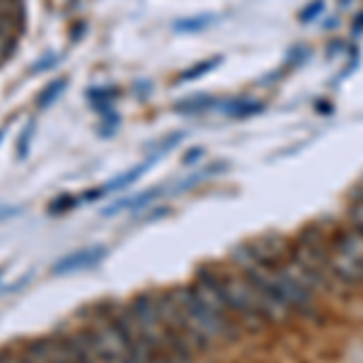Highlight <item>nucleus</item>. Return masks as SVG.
<instances>
[{
  "label": "nucleus",
  "instance_id": "3",
  "mask_svg": "<svg viewBox=\"0 0 363 363\" xmlns=\"http://www.w3.org/2000/svg\"><path fill=\"white\" fill-rule=\"evenodd\" d=\"M220 286H223V296L233 318L252 322V325H264L267 322L264 303H262L259 291L255 289V284L245 274L220 272Z\"/></svg>",
  "mask_w": 363,
  "mask_h": 363
},
{
  "label": "nucleus",
  "instance_id": "12",
  "mask_svg": "<svg viewBox=\"0 0 363 363\" xmlns=\"http://www.w3.org/2000/svg\"><path fill=\"white\" fill-rule=\"evenodd\" d=\"M58 61H61V54H46V56L42 58V61L34 63L32 73H44V70H49L51 66H56Z\"/></svg>",
  "mask_w": 363,
  "mask_h": 363
},
{
  "label": "nucleus",
  "instance_id": "13",
  "mask_svg": "<svg viewBox=\"0 0 363 363\" xmlns=\"http://www.w3.org/2000/svg\"><path fill=\"white\" fill-rule=\"evenodd\" d=\"M322 5H325V3H322V0H315V3L310 5L308 13H303V15H301V20H303V22H310V20H313V17H318V15L322 13Z\"/></svg>",
  "mask_w": 363,
  "mask_h": 363
},
{
  "label": "nucleus",
  "instance_id": "4",
  "mask_svg": "<svg viewBox=\"0 0 363 363\" xmlns=\"http://www.w3.org/2000/svg\"><path fill=\"white\" fill-rule=\"evenodd\" d=\"M104 257H107V247H102V245L78 250V252H73V255L61 257V259L51 267V274H54V277H66V274L83 272V269H90V267L99 264Z\"/></svg>",
  "mask_w": 363,
  "mask_h": 363
},
{
  "label": "nucleus",
  "instance_id": "14",
  "mask_svg": "<svg viewBox=\"0 0 363 363\" xmlns=\"http://www.w3.org/2000/svg\"><path fill=\"white\" fill-rule=\"evenodd\" d=\"M20 213H22V208H17V206H0V223L8 218H15V216H20Z\"/></svg>",
  "mask_w": 363,
  "mask_h": 363
},
{
  "label": "nucleus",
  "instance_id": "5",
  "mask_svg": "<svg viewBox=\"0 0 363 363\" xmlns=\"http://www.w3.org/2000/svg\"><path fill=\"white\" fill-rule=\"evenodd\" d=\"M155 160H157V155H150L148 160H143L140 165H136L133 169H128V172H124V174H119V177H114L109 184H104L102 189H104V194H109V191H119V189H124V186H128V184H133L140 174L145 172V169H150L155 165Z\"/></svg>",
  "mask_w": 363,
  "mask_h": 363
},
{
  "label": "nucleus",
  "instance_id": "8",
  "mask_svg": "<svg viewBox=\"0 0 363 363\" xmlns=\"http://www.w3.org/2000/svg\"><path fill=\"white\" fill-rule=\"evenodd\" d=\"M216 63H220V56L211 58V61L199 63V66H196V68H191V70H184V73L179 75V83H184V80H196V78H201L203 73H208V70H213V68H216Z\"/></svg>",
  "mask_w": 363,
  "mask_h": 363
},
{
  "label": "nucleus",
  "instance_id": "1",
  "mask_svg": "<svg viewBox=\"0 0 363 363\" xmlns=\"http://www.w3.org/2000/svg\"><path fill=\"white\" fill-rule=\"evenodd\" d=\"M174 301H177L182 322H184L186 337H189L194 351L213 347L216 342H223L228 337L238 335L235 320L225 318V315L216 313L213 308H208L201 298L196 296L194 286H179L172 291Z\"/></svg>",
  "mask_w": 363,
  "mask_h": 363
},
{
  "label": "nucleus",
  "instance_id": "16",
  "mask_svg": "<svg viewBox=\"0 0 363 363\" xmlns=\"http://www.w3.org/2000/svg\"><path fill=\"white\" fill-rule=\"evenodd\" d=\"M0 277H3V272H0Z\"/></svg>",
  "mask_w": 363,
  "mask_h": 363
},
{
  "label": "nucleus",
  "instance_id": "15",
  "mask_svg": "<svg viewBox=\"0 0 363 363\" xmlns=\"http://www.w3.org/2000/svg\"><path fill=\"white\" fill-rule=\"evenodd\" d=\"M5 131H8V126H3V128H0V140H3V136H5Z\"/></svg>",
  "mask_w": 363,
  "mask_h": 363
},
{
  "label": "nucleus",
  "instance_id": "7",
  "mask_svg": "<svg viewBox=\"0 0 363 363\" xmlns=\"http://www.w3.org/2000/svg\"><path fill=\"white\" fill-rule=\"evenodd\" d=\"M34 131H37V121L29 119V121H27V126L22 128L20 140H17V160H25V157L29 155V145H32Z\"/></svg>",
  "mask_w": 363,
  "mask_h": 363
},
{
  "label": "nucleus",
  "instance_id": "2",
  "mask_svg": "<svg viewBox=\"0 0 363 363\" xmlns=\"http://www.w3.org/2000/svg\"><path fill=\"white\" fill-rule=\"evenodd\" d=\"M330 272L332 279L342 286H359L363 284V235L347 228L339 230L335 238L330 240Z\"/></svg>",
  "mask_w": 363,
  "mask_h": 363
},
{
  "label": "nucleus",
  "instance_id": "10",
  "mask_svg": "<svg viewBox=\"0 0 363 363\" xmlns=\"http://www.w3.org/2000/svg\"><path fill=\"white\" fill-rule=\"evenodd\" d=\"M211 22H213V17L201 15V17H194V20H182V22H177V25H174V29H177V32H199V29L208 27Z\"/></svg>",
  "mask_w": 363,
  "mask_h": 363
},
{
  "label": "nucleus",
  "instance_id": "9",
  "mask_svg": "<svg viewBox=\"0 0 363 363\" xmlns=\"http://www.w3.org/2000/svg\"><path fill=\"white\" fill-rule=\"evenodd\" d=\"M349 228H354L359 235H363V199H356L349 208Z\"/></svg>",
  "mask_w": 363,
  "mask_h": 363
},
{
  "label": "nucleus",
  "instance_id": "11",
  "mask_svg": "<svg viewBox=\"0 0 363 363\" xmlns=\"http://www.w3.org/2000/svg\"><path fill=\"white\" fill-rule=\"evenodd\" d=\"M78 203H83V201H80V196H61V199H56V201L54 203H51V206H49V213H66V211H70V208H75V206H78Z\"/></svg>",
  "mask_w": 363,
  "mask_h": 363
},
{
  "label": "nucleus",
  "instance_id": "6",
  "mask_svg": "<svg viewBox=\"0 0 363 363\" xmlns=\"http://www.w3.org/2000/svg\"><path fill=\"white\" fill-rule=\"evenodd\" d=\"M66 85H68V80H66V78H58V80H54V83L46 85L44 90L39 92V97H37V107H39V109H49L51 104H54L56 99L63 95Z\"/></svg>",
  "mask_w": 363,
  "mask_h": 363
}]
</instances>
